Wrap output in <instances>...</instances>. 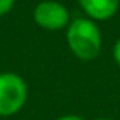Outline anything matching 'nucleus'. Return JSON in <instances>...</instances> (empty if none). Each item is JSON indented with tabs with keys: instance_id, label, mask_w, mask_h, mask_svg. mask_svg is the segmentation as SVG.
<instances>
[{
	"instance_id": "f257e3e1",
	"label": "nucleus",
	"mask_w": 120,
	"mask_h": 120,
	"mask_svg": "<svg viewBox=\"0 0 120 120\" xmlns=\"http://www.w3.org/2000/svg\"><path fill=\"white\" fill-rule=\"evenodd\" d=\"M67 44L82 61L94 59L102 47V34L90 18H75L67 26Z\"/></svg>"
},
{
	"instance_id": "f03ea898",
	"label": "nucleus",
	"mask_w": 120,
	"mask_h": 120,
	"mask_svg": "<svg viewBox=\"0 0 120 120\" xmlns=\"http://www.w3.org/2000/svg\"><path fill=\"white\" fill-rule=\"evenodd\" d=\"M27 99L26 82L18 75L0 73V117L14 116L24 106Z\"/></svg>"
},
{
	"instance_id": "7ed1b4c3",
	"label": "nucleus",
	"mask_w": 120,
	"mask_h": 120,
	"mask_svg": "<svg viewBox=\"0 0 120 120\" xmlns=\"http://www.w3.org/2000/svg\"><path fill=\"white\" fill-rule=\"evenodd\" d=\"M34 20L43 29L59 30L70 24V14L62 3L55 0H44L34 9Z\"/></svg>"
},
{
	"instance_id": "20e7f679",
	"label": "nucleus",
	"mask_w": 120,
	"mask_h": 120,
	"mask_svg": "<svg viewBox=\"0 0 120 120\" xmlns=\"http://www.w3.org/2000/svg\"><path fill=\"white\" fill-rule=\"evenodd\" d=\"M90 20H108L117 12L120 0H78Z\"/></svg>"
},
{
	"instance_id": "39448f33",
	"label": "nucleus",
	"mask_w": 120,
	"mask_h": 120,
	"mask_svg": "<svg viewBox=\"0 0 120 120\" xmlns=\"http://www.w3.org/2000/svg\"><path fill=\"white\" fill-rule=\"evenodd\" d=\"M15 5V0H0V17L8 14Z\"/></svg>"
},
{
	"instance_id": "423d86ee",
	"label": "nucleus",
	"mask_w": 120,
	"mask_h": 120,
	"mask_svg": "<svg viewBox=\"0 0 120 120\" xmlns=\"http://www.w3.org/2000/svg\"><path fill=\"white\" fill-rule=\"evenodd\" d=\"M112 56H114V61L117 62V65H120V38L116 41L114 47H112Z\"/></svg>"
},
{
	"instance_id": "0eeeda50",
	"label": "nucleus",
	"mask_w": 120,
	"mask_h": 120,
	"mask_svg": "<svg viewBox=\"0 0 120 120\" xmlns=\"http://www.w3.org/2000/svg\"><path fill=\"white\" fill-rule=\"evenodd\" d=\"M55 120H84L79 116H75V114H70V116H62V117H58Z\"/></svg>"
},
{
	"instance_id": "6e6552de",
	"label": "nucleus",
	"mask_w": 120,
	"mask_h": 120,
	"mask_svg": "<svg viewBox=\"0 0 120 120\" xmlns=\"http://www.w3.org/2000/svg\"><path fill=\"white\" fill-rule=\"evenodd\" d=\"M96 120H111V119H105V117H100V119H96Z\"/></svg>"
}]
</instances>
